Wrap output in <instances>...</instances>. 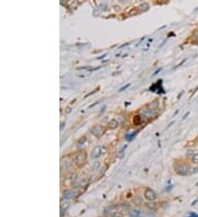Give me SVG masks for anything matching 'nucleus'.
<instances>
[{
  "instance_id": "nucleus-9",
  "label": "nucleus",
  "mask_w": 198,
  "mask_h": 217,
  "mask_svg": "<svg viewBox=\"0 0 198 217\" xmlns=\"http://www.w3.org/2000/svg\"><path fill=\"white\" fill-rule=\"evenodd\" d=\"M130 215H131V217H142V214L139 209H133Z\"/></svg>"
},
{
  "instance_id": "nucleus-5",
  "label": "nucleus",
  "mask_w": 198,
  "mask_h": 217,
  "mask_svg": "<svg viewBox=\"0 0 198 217\" xmlns=\"http://www.w3.org/2000/svg\"><path fill=\"white\" fill-rule=\"evenodd\" d=\"M102 149H104V148L99 147V146H97V147L94 148V150L91 151V155H90V156H91V158H94V159L99 158V157L101 156V154H102V152H101V151H102Z\"/></svg>"
},
{
  "instance_id": "nucleus-11",
  "label": "nucleus",
  "mask_w": 198,
  "mask_h": 217,
  "mask_svg": "<svg viewBox=\"0 0 198 217\" xmlns=\"http://www.w3.org/2000/svg\"><path fill=\"white\" fill-rule=\"evenodd\" d=\"M73 196V191H65L64 192V198H70Z\"/></svg>"
},
{
  "instance_id": "nucleus-3",
  "label": "nucleus",
  "mask_w": 198,
  "mask_h": 217,
  "mask_svg": "<svg viewBox=\"0 0 198 217\" xmlns=\"http://www.w3.org/2000/svg\"><path fill=\"white\" fill-rule=\"evenodd\" d=\"M106 132V128L104 126H101V125H95L91 129H90V133L93 134L94 136H96V137H101V136L105 134Z\"/></svg>"
},
{
  "instance_id": "nucleus-12",
  "label": "nucleus",
  "mask_w": 198,
  "mask_h": 217,
  "mask_svg": "<svg viewBox=\"0 0 198 217\" xmlns=\"http://www.w3.org/2000/svg\"><path fill=\"white\" fill-rule=\"evenodd\" d=\"M136 132L132 133V134H129V135L127 136V139H128V140H132V138H133V137H136Z\"/></svg>"
},
{
  "instance_id": "nucleus-4",
  "label": "nucleus",
  "mask_w": 198,
  "mask_h": 217,
  "mask_svg": "<svg viewBox=\"0 0 198 217\" xmlns=\"http://www.w3.org/2000/svg\"><path fill=\"white\" fill-rule=\"evenodd\" d=\"M144 198H147L148 201H154L156 198V194L152 189L148 188V189H145V191H144Z\"/></svg>"
},
{
  "instance_id": "nucleus-16",
  "label": "nucleus",
  "mask_w": 198,
  "mask_h": 217,
  "mask_svg": "<svg viewBox=\"0 0 198 217\" xmlns=\"http://www.w3.org/2000/svg\"><path fill=\"white\" fill-rule=\"evenodd\" d=\"M188 217H198V215L197 214H195V213H190Z\"/></svg>"
},
{
  "instance_id": "nucleus-10",
  "label": "nucleus",
  "mask_w": 198,
  "mask_h": 217,
  "mask_svg": "<svg viewBox=\"0 0 198 217\" xmlns=\"http://www.w3.org/2000/svg\"><path fill=\"white\" fill-rule=\"evenodd\" d=\"M191 161H193V163L198 166V152H195L194 154V156L191 157Z\"/></svg>"
},
{
  "instance_id": "nucleus-7",
  "label": "nucleus",
  "mask_w": 198,
  "mask_h": 217,
  "mask_svg": "<svg viewBox=\"0 0 198 217\" xmlns=\"http://www.w3.org/2000/svg\"><path fill=\"white\" fill-rule=\"evenodd\" d=\"M149 9H150V6H149V4H141L140 6L138 7V10H139V11H143V12L148 11Z\"/></svg>"
},
{
  "instance_id": "nucleus-2",
  "label": "nucleus",
  "mask_w": 198,
  "mask_h": 217,
  "mask_svg": "<svg viewBox=\"0 0 198 217\" xmlns=\"http://www.w3.org/2000/svg\"><path fill=\"white\" fill-rule=\"evenodd\" d=\"M176 169V172L181 175H187L190 173V170H191V168L187 165V163H179L178 166H176L175 167Z\"/></svg>"
},
{
  "instance_id": "nucleus-17",
  "label": "nucleus",
  "mask_w": 198,
  "mask_h": 217,
  "mask_svg": "<svg viewBox=\"0 0 198 217\" xmlns=\"http://www.w3.org/2000/svg\"><path fill=\"white\" fill-rule=\"evenodd\" d=\"M159 71H161V68H159V69L156 70L155 73H154V75H157V74H159Z\"/></svg>"
},
{
  "instance_id": "nucleus-1",
  "label": "nucleus",
  "mask_w": 198,
  "mask_h": 217,
  "mask_svg": "<svg viewBox=\"0 0 198 217\" xmlns=\"http://www.w3.org/2000/svg\"><path fill=\"white\" fill-rule=\"evenodd\" d=\"M87 161V154L85 151H78L77 154L74 156V163L78 168L83 167Z\"/></svg>"
},
{
  "instance_id": "nucleus-8",
  "label": "nucleus",
  "mask_w": 198,
  "mask_h": 217,
  "mask_svg": "<svg viewBox=\"0 0 198 217\" xmlns=\"http://www.w3.org/2000/svg\"><path fill=\"white\" fill-rule=\"evenodd\" d=\"M142 120H143V117L141 116V115H136V116L133 117V124L134 125H139L142 123Z\"/></svg>"
},
{
  "instance_id": "nucleus-15",
  "label": "nucleus",
  "mask_w": 198,
  "mask_h": 217,
  "mask_svg": "<svg viewBox=\"0 0 198 217\" xmlns=\"http://www.w3.org/2000/svg\"><path fill=\"white\" fill-rule=\"evenodd\" d=\"M129 86H130V83H128V85H127V86H123L122 88H120V89H119V91H120V92H121V91H123L124 89H127V88H128Z\"/></svg>"
},
{
  "instance_id": "nucleus-6",
  "label": "nucleus",
  "mask_w": 198,
  "mask_h": 217,
  "mask_svg": "<svg viewBox=\"0 0 198 217\" xmlns=\"http://www.w3.org/2000/svg\"><path fill=\"white\" fill-rule=\"evenodd\" d=\"M118 125H119V123H118V121H117V119H112V120L109 121L108 127L110 128V129H115V128L118 127Z\"/></svg>"
},
{
  "instance_id": "nucleus-14",
  "label": "nucleus",
  "mask_w": 198,
  "mask_h": 217,
  "mask_svg": "<svg viewBox=\"0 0 198 217\" xmlns=\"http://www.w3.org/2000/svg\"><path fill=\"white\" fill-rule=\"evenodd\" d=\"M157 2H160V4H165L168 2V0H157Z\"/></svg>"
},
{
  "instance_id": "nucleus-13",
  "label": "nucleus",
  "mask_w": 198,
  "mask_h": 217,
  "mask_svg": "<svg viewBox=\"0 0 198 217\" xmlns=\"http://www.w3.org/2000/svg\"><path fill=\"white\" fill-rule=\"evenodd\" d=\"M99 166H100V163H99V161H96V162L93 165V170L96 171L97 170V168H99Z\"/></svg>"
}]
</instances>
